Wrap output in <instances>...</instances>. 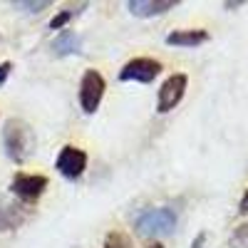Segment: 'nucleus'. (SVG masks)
<instances>
[{
  "instance_id": "1",
  "label": "nucleus",
  "mask_w": 248,
  "mask_h": 248,
  "mask_svg": "<svg viewBox=\"0 0 248 248\" xmlns=\"http://www.w3.org/2000/svg\"><path fill=\"white\" fill-rule=\"evenodd\" d=\"M3 147H5V154L10 161H15V164L28 161L35 152V134L30 129V124L17 117L8 119L3 124Z\"/></svg>"
},
{
  "instance_id": "2",
  "label": "nucleus",
  "mask_w": 248,
  "mask_h": 248,
  "mask_svg": "<svg viewBox=\"0 0 248 248\" xmlns=\"http://www.w3.org/2000/svg\"><path fill=\"white\" fill-rule=\"evenodd\" d=\"M176 229V214L169 206H156V209H147L134 218V231L137 236L154 238V236H169Z\"/></svg>"
},
{
  "instance_id": "3",
  "label": "nucleus",
  "mask_w": 248,
  "mask_h": 248,
  "mask_svg": "<svg viewBox=\"0 0 248 248\" xmlns=\"http://www.w3.org/2000/svg\"><path fill=\"white\" fill-rule=\"evenodd\" d=\"M105 90H107V82L97 70H87L82 75V82H79V107L85 109L87 114L97 112L102 97H105Z\"/></svg>"
},
{
  "instance_id": "4",
  "label": "nucleus",
  "mask_w": 248,
  "mask_h": 248,
  "mask_svg": "<svg viewBox=\"0 0 248 248\" xmlns=\"http://www.w3.org/2000/svg\"><path fill=\"white\" fill-rule=\"evenodd\" d=\"M161 75V62L152 57H134L119 70V82H141L149 85Z\"/></svg>"
},
{
  "instance_id": "5",
  "label": "nucleus",
  "mask_w": 248,
  "mask_h": 248,
  "mask_svg": "<svg viewBox=\"0 0 248 248\" xmlns=\"http://www.w3.org/2000/svg\"><path fill=\"white\" fill-rule=\"evenodd\" d=\"M186 85H189V77H186L184 72L169 75L167 79H164V82H161V90H159V94H156V112H161V114L171 112L179 102H181V97H184V92H186Z\"/></svg>"
},
{
  "instance_id": "6",
  "label": "nucleus",
  "mask_w": 248,
  "mask_h": 248,
  "mask_svg": "<svg viewBox=\"0 0 248 248\" xmlns=\"http://www.w3.org/2000/svg\"><path fill=\"white\" fill-rule=\"evenodd\" d=\"M47 176L43 174H15L10 181V194L17 196L20 201H37L43 196V191L47 189Z\"/></svg>"
},
{
  "instance_id": "7",
  "label": "nucleus",
  "mask_w": 248,
  "mask_h": 248,
  "mask_svg": "<svg viewBox=\"0 0 248 248\" xmlns=\"http://www.w3.org/2000/svg\"><path fill=\"white\" fill-rule=\"evenodd\" d=\"M55 167L65 179H79L87 169V154L77 147H72V144H67V147L60 149Z\"/></svg>"
},
{
  "instance_id": "8",
  "label": "nucleus",
  "mask_w": 248,
  "mask_h": 248,
  "mask_svg": "<svg viewBox=\"0 0 248 248\" xmlns=\"http://www.w3.org/2000/svg\"><path fill=\"white\" fill-rule=\"evenodd\" d=\"M179 5V0H129L127 8L137 17H154Z\"/></svg>"
},
{
  "instance_id": "9",
  "label": "nucleus",
  "mask_w": 248,
  "mask_h": 248,
  "mask_svg": "<svg viewBox=\"0 0 248 248\" xmlns=\"http://www.w3.org/2000/svg\"><path fill=\"white\" fill-rule=\"evenodd\" d=\"M23 221H25L23 206L15 203V201H10V199L0 196V231H13V229H17Z\"/></svg>"
},
{
  "instance_id": "10",
  "label": "nucleus",
  "mask_w": 248,
  "mask_h": 248,
  "mask_svg": "<svg viewBox=\"0 0 248 248\" xmlns=\"http://www.w3.org/2000/svg\"><path fill=\"white\" fill-rule=\"evenodd\" d=\"M209 40V32L201 28H191V30H174L167 35V43L174 47H199L201 43Z\"/></svg>"
},
{
  "instance_id": "11",
  "label": "nucleus",
  "mask_w": 248,
  "mask_h": 248,
  "mask_svg": "<svg viewBox=\"0 0 248 248\" xmlns=\"http://www.w3.org/2000/svg\"><path fill=\"white\" fill-rule=\"evenodd\" d=\"M82 50V40L77 32L72 30H62L55 40H52V52L57 57H67V55H77Z\"/></svg>"
},
{
  "instance_id": "12",
  "label": "nucleus",
  "mask_w": 248,
  "mask_h": 248,
  "mask_svg": "<svg viewBox=\"0 0 248 248\" xmlns=\"http://www.w3.org/2000/svg\"><path fill=\"white\" fill-rule=\"evenodd\" d=\"M85 8H87V3H82V5H77V8H67V10H60V13H57V15H55V17L50 20V28H52V30H60V28L65 30V25L70 23V20H72V17H75L77 13H82V10H85Z\"/></svg>"
},
{
  "instance_id": "13",
  "label": "nucleus",
  "mask_w": 248,
  "mask_h": 248,
  "mask_svg": "<svg viewBox=\"0 0 248 248\" xmlns=\"http://www.w3.org/2000/svg\"><path fill=\"white\" fill-rule=\"evenodd\" d=\"M105 248H134V246H132V238L124 231H109L105 238Z\"/></svg>"
},
{
  "instance_id": "14",
  "label": "nucleus",
  "mask_w": 248,
  "mask_h": 248,
  "mask_svg": "<svg viewBox=\"0 0 248 248\" xmlns=\"http://www.w3.org/2000/svg\"><path fill=\"white\" fill-rule=\"evenodd\" d=\"M50 5V0H13V8L17 10H25V13H37V10H45Z\"/></svg>"
},
{
  "instance_id": "15",
  "label": "nucleus",
  "mask_w": 248,
  "mask_h": 248,
  "mask_svg": "<svg viewBox=\"0 0 248 248\" xmlns=\"http://www.w3.org/2000/svg\"><path fill=\"white\" fill-rule=\"evenodd\" d=\"M231 246H233V248H248V221L241 223L238 229L233 231V236H231Z\"/></svg>"
},
{
  "instance_id": "16",
  "label": "nucleus",
  "mask_w": 248,
  "mask_h": 248,
  "mask_svg": "<svg viewBox=\"0 0 248 248\" xmlns=\"http://www.w3.org/2000/svg\"><path fill=\"white\" fill-rule=\"evenodd\" d=\"M10 70H13V62H3V65H0V85H5Z\"/></svg>"
},
{
  "instance_id": "17",
  "label": "nucleus",
  "mask_w": 248,
  "mask_h": 248,
  "mask_svg": "<svg viewBox=\"0 0 248 248\" xmlns=\"http://www.w3.org/2000/svg\"><path fill=\"white\" fill-rule=\"evenodd\" d=\"M238 211H241V214H248V191L243 194V199H241V203H238Z\"/></svg>"
},
{
  "instance_id": "18",
  "label": "nucleus",
  "mask_w": 248,
  "mask_h": 248,
  "mask_svg": "<svg viewBox=\"0 0 248 248\" xmlns=\"http://www.w3.org/2000/svg\"><path fill=\"white\" fill-rule=\"evenodd\" d=\"M203 241H206V233H199V236L194 238V246H191V248H203Z\"/></svg>"
},
{
  "instance_id": "19",
  "label": "nucleus",
  "mask_w": 248,
  "mask_h": 248,
  "mask_svg": "<svg viewBox=\"0 0 248 248\" xmlns=\"http://www.w3.org/2000/svg\"><path fill=\"white\" fill-rule=\"evenodd\" d=\"M149 248H164V246H161V243H152Z\"/></svg>"
}]
</instances>
